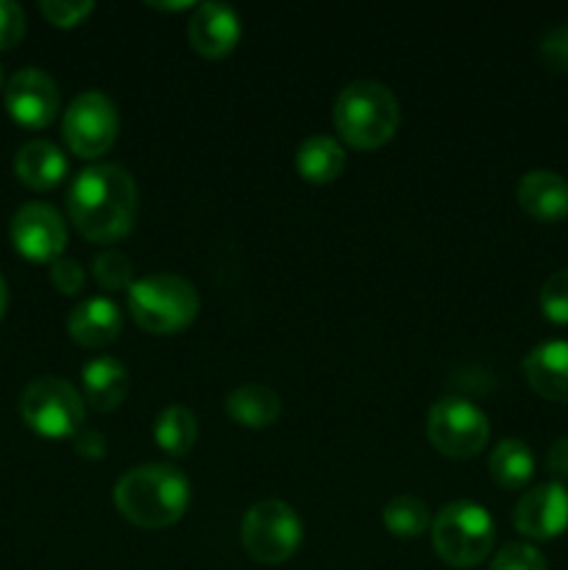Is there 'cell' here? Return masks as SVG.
Returning <instances> with one entry per match:
<instances>
[{"label":"cell","mask_w":568,"mask_h":570,"mask_svg":"<svg viewBox=\"0 0 568 570\" xmlns=\"http://www.w3.org/2000/svg\"><path fill=\"white\" fill-rule=\"evenodd\" d=\"M67 212L84 239L100 245L117 243L137 220V184L123 167L92 165L72 181Z\"/></svg>","instance_id":"1"},{"label":"cell","mask_w":568,"mask_h":570,"mask_svg":"<svg viewBox=\"0 0 568 570\" xmlns=\"http://www.w3.org/2000/svg\"><path fill=\"white\" fill-rule=\"evenodd\" d=\"M115 507L139 529H167L189 507V482L178 468L154 462L123 473L115 484Z\"/></svg>","instance_id":"2"},{"label":"cell","mask_w":568,"mask_h":570,"mask_svg":"<svg viewBox=\"0 0 568 570\" xmlns=\"http://www.w3.org/2000/svg\"><path fill=\"white\" fill-rule=\"evenodd\" d=\"M401 109L395 95L379 81H354L334 104V128L354 150H376L395 137Z\"/></svg>","instance_id":"3"},{"label":"cell","mask_w":568,"mask_h":570,"mask_svg":"<svg viewBox=\"0 0 568 570\" xmlns=\"http://www.w3.org/2000/svg\"><path fill=\"white\" fill-rule=\"evenodd\" d=\"M198 289L182 276L156 273L137 278L128 289V315L148 334H178L198 317Z\"/></svg>","instance_id":"4"},{"label":"cell","mask_w":568,"mask_h":570,"mask_svg":"<svg viewBox=\"0 0 568 570\" xmlns=\"http://www.w3.org/2000/svg\"><path fill=\"white\" fill-rule=\"evenodd\" d=\"M432 549L445 566L477 568L490 557L496 543V523L484 507L473 501H451L432 518Z\"/></svg>","instance_id":"5"},{"label":"cell","mask_w":568,"mask_h":570,"mask_svg":"<svg viewBox=\"0 0 568 570\" xmlns=\"http://www.w3.org/2000/svg\"><path fill=\"white\" fill-rule=\"evenodd\" d=\"M301 540H304V523H301L298 512L284 501H256L243 515L239 543H243L245 554L262 566L287 562L301 549Z\"/></svg>","instance_id":"6"},{"label":"cell","mask_w":568,"mask_h":570,"mask_svg":"<svg viewBox=\"0 0 568 570\" xmlns=\"http://www.w3.org/2000/svg\"><path fill=\"white\" fill-rule=\"evenodd\" d=\"M20 415L39 438L65 440L81 432L87 406L70 382L59 376H39L22 390Z\"/></svg>","instance_id":"7"},{"label":"cell","mask_w":568,"mask_h":570,"mask_svg":"<svg viewBox=\"0 0 568 570\" xmlns=\"http://www.w3.org/2000/svg\"><path fill=\"white\" fill-rule=\"evenodd\" d=\"M427 438L434 451L451 460H471L482 454L490 440L488 415L477 404L466 399L434 401L427 417Z\"/></svg>","instance_id":"8"},{"label":"cell","mask_w":568,"mask_h":570,"mask_svg":"<svg viewBox=\"0 0 568 570\" xmlns=\"http://www.w3.org/2000/svg\"><path fill=\"white\" fill-rule=\"evenodd\" d=\"M67 148L81 159H100L109 154L120 134V115L109 95L98 89L76 95L61 117Z\"/></svg>","instance_id":"9"},{"label":"cell","mask_w":568,"mask_h":570,"mask_svg":"<svg viewBox=\"0 0 568 570\" xmlns=\"http://www.w3.org/2000/svg\"><path fill=\"white\" fill-rule=\"evenodd\" d=\"M11 245L17 254L28 262H48L53 265L61 259L67 245V226L59 212L48 204H26L11 217Z\"/></svg>","instance_id":"10"},{"label":"cell","mask_w":568,"mask_h":570,"mask_svg":"<svg viewBox=\"0 0 568 570\" xmlns=\"http://www.w3.org/2000/svg\"><path fill=\"white\" fill-rule=\"evenodd\" d=\"M59 87L37 67L17 70L6 83V111L22 128H48L59 117Z\"/></svg>","instance_id":"11"},{"label":"cell","mask_w":568,"mask_h":570,"mask_svg":"<svg viewBox=\"0 0 568 570\" xmlns=\"http://www.w3.org/2000/svg\"><path fill=\"white\" fill-rule=\"evenodd\" d=\"M518 532L529 540H555L568 532V490L566 484L549 482L527 490L512 515Z\"/></svg>","instance_id":"12"},{"label":"cell","mask_w":568,"mask_h":570,"mask_svg":"<svg viewBox=\"0 0 568 570\" xmlns=\"http://www.w3.org/2000/svg\"><path fill=\"white\" fill-rule=\"evenodd\" d=\"M189 45L204 59H226L234 53L243 37V22L237 11L226 3H200L195 6L193 20L187 28Z\"/></svg>","instance_id":"13"},{"label":"cell","mask_w":568,"mask_h":570,"mask_svg":"<svg viewBox=\"0 0 568 570\" xmlns=\"http://www.w3.org/2000/svg\"><path fill=\"white\" fill-rule=\"evenodd\" d=\"M523 379L546 401L568 404V343L549 340L523 356Z\"/></svg>","instance_id":"14"},{"label":"cell","mask_w":568,"mask_h":570,"mask_svg":"<svg viewBox=\"0 0 568 570\" xmlns=\"http://www.w3.org/2000/svg\"><path fill=\"white\" fill-rule=\"evenodd\" d=\"M123 332V312L109 298H87L67 317V334L81 348H106Z\"/></svg>","instance_id":"15"},{"label":"cell","mask_w":568,"mask_h":570,"mask_svg":"<svg viewBox=\"0 0 568 570\" xmlns=\"http://www.w3.org/2000/svg\"><path fill=\"white\" fill-rule=\"evenodd\" d=\"M518 206L538 223H560L568 217V181L560 173L532 170L518 184Z\"/></svg>","instance_id":"16"},{"label":"cell","mask_w":568,"mask_h":570,"mask_svg":"<svg viewBox=\"0 0 568 570\" xmlns=\"http://www.w3.org/2000/svg\"><path fill=\"white\" fill-rule=\"evenodd\" d=\"M14 173L28 189L45 193L65 181L67 159L48 139H31L14 154Z\"/></svg>","instance_id":"17"},{"label":"cell","mask_w":568,"mask_h":570,"mask_svg":"<svg viewBox=\"0 0 568 570\" xmlns=\"http://www.w3.org/2000/svg\"><path fill=\"white\" fill-rule=\"evenodd\" d=\"M84 399L95 412H111L126 401L128 371L115 356H95L81 371Z\"/></svg>","instance_id":"18"},{"label":"cell","mask_w":568,"mask_h":570,"mask_svg":"<svg viewBox=\"0 0 568 570\" xmlns=\"http://www.w3.org/2000/svg\"><path fill=\"white\" fill-rule=\"evenodd\" d=\"M226 415L245 429H271L282 415V399L267 384H243L226 395Z\"/></svg>","instance_id":"19"},{"label":"cell","mask_w":568,"mask_h":570,"mask_svg":"<svg viewBox=\"0 0 568 570\" xmlns=\"http://www.w3.org/2000/svg\"><path fill=\"white\" fill-rule=\"evenodd\" d=\"M295 170L306 184H317V187L337 181L340 173L345 170V148L326 134L304 139L295 154Z\"/></svg>","instance_id":"20"},{"label":"cell","mask_w":568,"mask_h":570,"mask_svg":"<svg viewBox=\"0 0 568 570\" xmlns=\"http://www.w3.org/2000/svg\"><path fill=\"white\" fill-rule=\"evenodd\" d=\"M490 479L501 490H523L535 476V454L523 440H501L488 460Z\"/></svg>","instance_id":"21"},{"label":"cell","mask_w":568,"mask_h":570,"mask_svg":"<svg viewBox=\"0 0 568 570\" xmlns=\"http://www.w3.org/2000/svg\"><path fill=\"white\" fill-rule=\"evenodd\" d=\"M154 440L167 456H187L198 443V421L187 406H165L154 423Z\"/></svg>","instance_id":"22"},{"label":"cell","mask_w":568,"mask_h":570,"mask_svg":"<svg viewBox=\"0 0 568 570\" xmlns=\"http://www.w3.org/2000/svg\"><path fill=\"white\" fill-rule=\"evenodd\" d=\"M382 521L393 538L415 540L432 529V510L427 507V501L415 499V495H395L384 507Z\"/></svg>","instance_id":"23"},{"label":"cell","mask_w":568,"mask_h":570,"mask_svg":"<svg viewBox=\"0 0 568 570\" xmlns=\"http://www.w3.org/2000/svg\"><path fill=\"white\" fill-rule=\"evenodd\" d=\"M92 276L95 282L100 284L109 293H117V289H131L134 284V265L126 254L109 248L100 250L92 262Z\"/></svg>","instance_id":"24"},{"label":"cell","mask_w":568,"mask_h":570,"mask_svg":"<svg viewBox=\"0 0 568 570\" xmlns=\"http://www.w3.org/2000/svg\"><path fill=\"white\" fill-rule=\"evenodd\" d=\"M540 312L555 326H568V267L551 273L540 287Z\"/></svg>","instance_id":"25"},{"label":"cell","mask_w":568,"mask_h":570,"mask_svg":"<svg viewBox=\"0 0 568 570\" xmlns=\"http://www.w3.org/2000/svg\"><path fill=\"white\" fill-rule=\"evenodd\" d=\"M39 11L53 28H76L92 14L95 3L92 0H42Z\"/></svg>","instance_id":"26"},{"label":"cell","mask_w":568,"mask_h":570,"mask_svg":"<svg viewBox=\"0 0 568 570\" xmlns=\"http://www.w3.org/2000/svg\"><path fill=\"white\" fill-rule=\"evenodd\" d=\"M490 570H549L543 554L529 543H507L490 562Z\"/></svg>","instance_id":"27"},{"label":"cell","mask_w":568,"mask_h":570,"mask_svg":"<svg viewBox=\"0 0 568 570\" xmlns=\"http://www.w3.org/2000/svg\"><path fill=\"white\" fill-rule=\"evenodd\" d=\"M26 37V14L14 0H0V50H11Z\"/></svg>","instance_id":"28"},{"label":"cell","mask_w":568,"mask_h":570,"mask_svg":"<svg viewBox=\"0 0 568 570\" xmlns=\"http://www.w3.org/2000/svg\"><path fill=\"white\" fill-rule=\"evenodd\" d=\"M540 56H543L549 70L568 72V22L546 33L543 42H540Z\"/></svg>","instance_id":"29"},{"label":"cell","mask_w":568,"mask_h":570,"mask_svg":"<svg viewBox=\"0 0 568 570\" xmlns=\"http://www.w3.org/2000/svg\"><path fill=\"white\" fill-rule=\"evenodd\" d=\"M50 282H53V287L61 295H78L84 289L87 276H84V267L76 259H65L61 256V259H56L50 265Z\"/></svg>","instance_id":"30"},{"label":"cell","mask_w":568,"mask_h":570,"mask_svg":"<svg viewBox=\"0 0 568 570\" xmlns=\"http://www.w3.org/2000/svg\"><path fill=\"white\" fill-rule=\"evenodd\" d=\"M546 471L557 479V482H566L568 479V438H560L551 443L549 454H546Z\"/></svg>","instance_id":"31"},{"label":"cell","mask_w":568,"mask_h":570,"mask_svg":"<svg viewBox=\"0 0 568 570\" xmlns=\"http://www.w3.org/2000/svg\"><path fill=\"white\" fill-rule=\"evenodd\" d=\"M76 451L81 456H89V460H100V456H106V440L92 429H81L76 434Z\"/></svg>","instance_id":"32"},{"label":"cell","mask_w":568,"mask_h":570,"mask_svg":"<svg viewBox=\"0 0 568 570\" xmlns=\"http://www.w3.org/2000/svg\"><path fill=\"white\" fill-rule=\"evenodd\" d=\"M148 6H154V9H161V11H187V9L195 11V3H148Z\"/></svg>","instance_id":"33"},{"label":"cell","mask_w":568,"mask_h":570,"mask_svg":"<svg viewBox=\"0 0 568 570\" xmlns=\"http://www.w3.org/2000/svg\"><path fill=\"white\" fill-rule=\"evenodd\" d=\"M6 306H9V287H6V278L0 276V317L6 315Z\"/></svg>","instance_id":"34"},{"label":"cell","mask_w":568,"mask_h":570,"mask_svg":"<svg viewBox=\"0 0 568 570\" xmlns=\"http://www.w3.org/2000/svg\"><path fill=\"white\" fill-rule=\"evenodd\" d=\"M0 89H3V70H0Z\"/></svg>","instance_id":"35"}]
</instances>
